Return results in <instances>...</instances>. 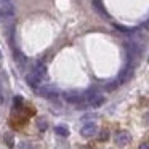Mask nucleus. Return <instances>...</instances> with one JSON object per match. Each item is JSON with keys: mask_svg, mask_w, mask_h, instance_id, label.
Instances as JSON below:
<instances>
[{"mask_svg": "<svg viewBox=\"0 0 149 149\" xmlns=\"http://www.w3.org/2000/svg\"><path fill=\"white\" fill-rule=\"evenodd\" d=\"M34 91L37 95H40L42 98H45V100H56L59 96V91L53 85H40V87L34 88Z\"/></svg>", "mask_w": 149, "mask_h": 149, "instance_id": "1", "label": "nucleus"}, {"mask_svg": "<svg viewBox=\"0 0 149 149\" xmlns=\"http://www.w3.org/2000/svg\"><path fill=\"white\" fill-rule=\"evenodd\" d=\"M96 132H98V127L95 122H87V123H84L82 128H80V135L84 136V138H90V136H93Z\"/></svg>", "mask_w": 149, "mask_h": 149, "instance_id": "2", "label": "nucleus"}, {"mask_svg": "<svg viewBox=\"0 0 149 149\" xmlns=\"http://www.w3.org/2000/svg\"><path fill=\"white\" fill-rule=\"evenodd\" d=\"M15 16V8L11 3L8 5H2L0 7V21H7V19H11Z\"/></svg>", "mask_w": 149, "mask_h": 149, "instance_id": "3", "label": "nucleus"}, {"mask_svg": "<svg viewBox=\"0 0 149 149\" xmlns=\"http://www.w3.org/2000/svg\"><path fill=\"white\" fill-rule=\"evenodd\" d=\"M125 48H127V53H128L130 58H135V56H138L139 53H141V47H139L138 43H135V42L125 43Z\"/></svg>", "mask_w": 149, "mask_h": 149, "instance_id": "4", "label": "nucleus"}, {"mask_svg": "<svg viewBox=\"0 0 149 149\" xmlns=\"http://www.w3.org/2000/svg\"><path fill=\"white\" fill-rule=\"evenodd\" d=\"M130 143V133L128 132H119L116 135V144L117 146H127Z\"/></svg>", "mask_w": 149, "mask_h": 149, "instance_id": "5", "label": "nucleus"}, {"mask_svg": "<svg viewBox=\"0 0 149 149\" xmlns=\"http://www.w3.org/2000/svg\"><path fill=\"white\" fill-rule=\"evenodd\" d=\"M34 74L39 79H45L47 77V66L43 63H37L36 68H34Z\"/></svg>", "mask_w": 149, "mask_h": 149, "instance_id": "6", "label": "nucleus"}, {"mask_svg": "<svg viewBox=\"0 0 149 149\" xmlns=\"http://www.w3.org/2000/svg\"><path fill=\"white\" fill-rule=\"evenodd\" d=\"M26 80H27V84H29L32 88H36V87H40V82H42V79H39L36 74H34V72H31V74L26 75Z\"/></svg>", "mask_w": 149, "mask_h": 149, "instance_id": "7", "label": "nucleus"}, {"mask_svg": "<svg viewBox=\"0 0 149 149\" xmlns=\"http://www.w3.org/2000/svg\"><path fill=\"white\" fill-rule=\"evenodd\" d=\"M91 3H93V8L98 11L100 15H103L104 18H109V15H107V11L104 10L103 3H101V0H91Z\"/></svg>", "mask_w": 149, "mask_h": 149, "instance_id": "8", "label": "nucleus"}, {"mask_svg": "<svg viewBox=\"0 0 149 149\" xmlns=\"http://www.w3.org/2000/svg\"><path fill=\"white\" fill-rule=\"evenodd\" d=\"M64 98H66V101H68V103H75V104L82 103V101L85 100L84 96H80V95H75V93H68V95H64Z\"/></svg>", "mask_w": 149, "mask_h": 149, "instance_id": "9", "label": "nucleus"}, {"mask_svg": "<svg viewBox=\"0 0 149 149\" xmlns=\"http://www.w3.org/2000/svg\"><path fill=\"white\" fill-rule=\"evenodd\" d=\"M103 103H104V98L101 96V95H95L93 98H90V100H88V104H90V106H93V107H100Z\"/></svg>", "mask_w": 149, "mask_h": 149, "instance_id": "10", "label": "nucleus"}, {"mask_svg": "<svg viewBox=\"0 0 149 149\" xmlns=\"http://www.w3.org/2000/svg\"><path fill=\"white\" fill-rule=\"evenodd\" d=\"M15 59H16V63H18L19 66L26 64V56H24L21 52H18V50H15Z\"/></svg>", "mask_w": 149, "mask_h": 149, "instance_id": "11", "label": "nucleus"}, {"mask_svg": "<svg viewBox=\"0 0 149 149\" xmlns=\"http://www.w3.org/2000/svg\"><path fill=\"white\" fill-rule=\"evenodd\" d=\"M55 132H56V135L63 136V138H66V136H69V130L66 128V127H56V128H55Z\"/></svg>", "mask_w": 149, "mask_h": 149, "instance_id": "12", "label": "nucleus"}, {"mask_svg": "<svg viewBox=\"0 0 149 149\" xmlns=\"http://www.w3.org/2000/svg\"><path fill=\"white\" fill-rule=\"evenodd\" d=\"M5 143H7V146H10V148H13V136L11 135H5Z\"/></svg>", "mask_w": 149, "mask_h": 149, "instance_id": "13", "label": "nucleus"}, {"mask_svg": "<svg viewBox=\"0 0 149 149\" xmlns=\"http://www.w3.org/2000/svg\"><path fill=\"white\" fill-rule=\"evenodd\" d=\"M37 127H39V130H42V132H45V130H47V123H45V120H39V123H37Z\"/></svg>", "mask_w": 149, "mask_h": 149, "instance_id": "14", "label": "nucleus"}, {"mask_svg": "<svg viewBox=\"0 0 149 149\" xmlns=\"http://www.w3.org/2000/svg\"><path fill=\"white\" fill-rule=\"evenodd\" d=\"M100 139H101V141H106V139H107V132H103V133H101Z\"/></svg>", "mask_w": 149, "mask_h": 149, "instance_id": "15", "label": "nucleus"}, {"mask_svg": "<svg viewBox=\"0 0 149 149\" xmlns=\"http://www.w3.org/2000/svg\"><path fill=\"white\" fill-rule=\"evenodd\" d=\"M138 149H149V143H143V144H139Z\"/></svg>", "mask_w": 149, "mask_h": 149, "instance_id": "16", "label": "nucleus"}, {"mask_svg": "<svg viewBox=\"0 0 149 149\" xmlns=\"http://www.w3.org/2000/svg\"><path fill=\"white\" fill-rule=\"evenodd\" d=\"M10 2L11 0H0V7H2V5H8Z\"/></svg>", "mask_w": 149, "mask_h": 149, "instance_id": "17", "label": "nucleus"}, {"mask_svg": "<svg viewBox=\"0 0 149 149\" xmlns=\"http://www.w3.org/2000/svg\"><path fill=\"white\" fill-rule=\"evenodd\" d=\"M3 103V93H2V91H0V104Z\"/></svg>", "mask_w": 149, "mask_h": 149, "instance_id": "18", "label": "nucleus"}, {"mask_svg": "<svg viewBox=\"0 0 149 149\" xmlns=\"http://www.w3.org/2000/svg\"><path fill=\"white\" fill-rule=\"evenodd\" d=\"M144 119H146V122H149V114H146V117H144Z\"/></svg>", "mask_w": 149, "mask_h": 149, "instance_id": "19", "label": "nucleus"}, {"mask_svg": "<svg viewBox=\"0 0 149 149\" xmlns=\"http://www.w3.org/2000/svg\"><path fill=\"white\" fill-rule=\"evenodd\" d=\"M80 149H88V148H80Z\"/></svg>", "mask_w": 149, "mask_h": 149, "instance_id": "20", "label": "nucleus"}, {"mask_svg": "<svg viewBox=\"0 0 149 149\" xmlns=\"http://www.w3.org/2000/svg\"><path fill=\"white\" fill-rule=\"evenodd\" d=\"M0 58H2V53H0Z\"/></svg>", "mask_w": 149, "mask_h": 149, "instance_id": "21", "label": "nucleus"}]
</instances>
